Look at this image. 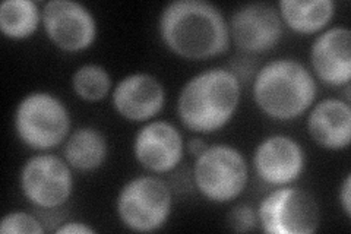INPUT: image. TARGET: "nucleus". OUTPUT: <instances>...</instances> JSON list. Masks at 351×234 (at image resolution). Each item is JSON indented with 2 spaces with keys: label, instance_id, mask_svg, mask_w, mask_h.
<instances>
[{
  "label": "nucleus",
  "instance_id": "f257e3e1",
  "mask_svg": "<svg viewBox=\"0 0 351 234\" xmlns=\"http://www.w3.org/2000/svg\"><path fill=\"white\" fill-rule=\"evenodd\" d=\"M158 31L167 49L180 58L204 60L230 47V30L221 10L204 0H174L162 9Z\"/></svg>",
  "mask_w": 351,
  "mask_h": 234
},
{
  "label": "nucleus",
  "instance_id": "2eb2a0df",
  "mask_svg": "<svg viewBox=\"0 0 351 234\" xmlns=\"http://www.w3.org/2000/svg\"><path fill=\"white\" fill-rule=\"evenodd\" d=\"M307 132L325 150H344L351 141V108L344 100L326 98L307 117Z\"/></svg>",
  "mask_w": 351,
  "mask_h": 234
},
{
  "label": "nucleus",
  "instance_id": "dca6fc26",
  "mask_svg": "<svg viewBox=\"0 0 351 234\" xmlns=\"http://www.w3.org/2000/svg\"><path fill=\"white\" fill-rule=\"evenodd\" d=\"M108 154V143L103 133L95 128H80L68 137L63 148L64 161L71 169L93 172L100 169Z\"/></svg>",
  "mask_w": 351,
  "mask_h": 234
},
{
  "label": "nucleus",
  "instance_id": "0eeeda50",
  "mask_svg": "<svg viewBox=\"0 0 351 234\" xmlns=\"http://www.w3.org/2000/svg\"><path fill=\"white\" fill-rule=\"evenodd\" d=\"M258 222L269 234H312L319 229L321 209L303 189L280 187L262 199Z\"/></svg>",
  "mask_w": 351,
  "mask_h": 234
},
{
  "label": "nucleus",
  "instance_id": "9b49d317",
  "mask_svg": "<svg viewBox=\"0 0 351 234\" xmlns=\"http://www.w3.org/2000/svg\"><path fill=\"white\" fill-rule=\"evenodd\" d=\"M302 145L287 135H271L261 141L254 154V167L259 179L272 186H285L298 180L304 170Z\"/></svg>",
  "mask_w": 351,
  "mask_h": 234
},
{
  "label": "nucleus",
  "instance_id": "ddd939ff",
  "mask_svg": "<svg viewBox=\"0 0 351 234\" xmlns=\"http://www.w3.org/2000/svg\"><path fill=\"white\" fill-rule=\"evenodd\" d=\"M117 113L130 121H147L157 116L166 103V91L156 76L132 73L120 80L112 95Z\"/></svg>",
  "mask_w": 351,
  "mask_h": 234
},
{
  "label": "nucleus",
  "instance_id": "9d476101",
  "mask_svg": "<svg viewBox=\"0 0 351 234\" xmlns=\"http://www.w3.org/2000/svg\"><path fill=\"white\" fill-rule=\"evenodd\" d=\"M230 37L245 51L262 53L272 49L282 37V19L278 10L268 3L240 6L230 21Z\"/></svg>",
  "mask_w": 351,
  "mask_h": 234
},
{
  "label": "nucleus",
  "instance_id": "7ed1b4c3",
  "mask_svg": "<svg viewBox=\"0 0 351 234\" xmlns=\"http://www.w3.org/2000/svg\"><path fill=\"white\" fill-rule=\"evenodd\" d=\"M317 93L313 75L295 59H277L259 69L252 94L268 117L280 121L298 119L312 106Z\"/></svg>",
  "mask_w": 351,
  "mask_h": 234
},
{
  "label": "nucleus",
  "instance_id": "423d86ee",
  "mask_svg": "<svg viewBox=\"0 0 351 234\" xmlns=\"http://www.w3.org/2000/svg\"><path fill=\"white\" fill-rule=\"evenodd\" d=\"M173 196L164 180L141 176L129 180L117 196V215L123 226L139 233L157 231L171 214Z\"/></svg>",
  "mask_w": 351,
  "mask_h": 234
},
{
  "label": "nucleus",
  "instance_id": "a211bd4d",
  "mask_svg": "<svg viewBox=\"0 0 351 234\" xmlns=\"http://www.w3.org/2000/svg\"><path fill=\"white\" fill-rule=\"evenodd\" d=\"M41 12L32 0H5L0 5V30L12 40L31 37L38 28Z\"/></svg>",
  "mask_w": 351,
  "mask_h": 234
},
{
  "label": "nucleus",
  "instance_id": "f03ea898",
  "mask_svg": "<svg viewBox=\"0 0 351 234\" xmlns=\"http://www.w3.org/2000/svg\"><path fill=\"white\" fill-rule=\"evenodd\" d=\"M241 94L239 76L224 68L192 76L178 98V115L184 128L213 133L224 128L236 113Z\"/></svg>",
  "mask_w": 351,
  "mask_h": 234
},
{
  "label": "nucleus",
  "instance_id": "6e6552de",
  "mask_svg": "<svg viewBox=\"0 0 351 234\" xmlns=\"http://www.w3.org/2000/svg\"><path fill=\"white\" fill-rule=\"evenodd\" d=\"M21 191L32 205L43 209L59 208L73 191L71 165L53 154H37L21 170Z\"/></svg>",
  "mask_w": 351,
  "mask_h": 234
},
{
  "label": "nucleus",
  "instance_id": "4468645a",
  "mask_svg": "<svg viewBox=\"0 0 351 234\" xmlns=\"http://www.w3.org/2000/svg\"><path fill=\"white\" fill-rule=\"evenodd\" d=\"M311 63L322 82L332 86L350 84L351 31L334 27L317 36L311 49Z\"/></svg>",
  "mask_w": 351,
  "mask_h": 234
},
{
  "label": "nucleus",
  "instance_id": "4be33fe9",
  "mask_svg": "<svg viewBox=\"0 0 351 234\" xmlns=\"http://www.w3.org/2000/svg\"><path fill=\"white\" fill-rule=\"evenodd\" d=\"M54 233H58V234H93V233H95V229L86 226L85 222H81V221H69V222H63L60 227L54 230Z\"/></svg>",
  "mask_w": 351,
  "mask_h": 234
},
{
  "label": "nucleus",
  "instance_id": "f3484780",
  "mask_svg": "<svg viewBox=\"0 0 351 234\" xmlns=\"http://www.w3.org/2000/svg\"><path fill=\"white\" fill-rule=\"evenodd\" d=\"M278 8L282 22L300 34L321 31L335 14L332 0H281Z\"/></svg>",
  "mask_w": 351,
  "mask_h": 234
},
{
  "label": "nucleus",
  "instance_id": "20e7f679",
  "mask_svg": "<svg viewBox=\"0 0 351 234\" xmlns=\"http://www.w3.org/2000/svg\"><path fill=\"white\" fill-rule=\"evenodd\" d=\"M14 124L18 138L27 147L46 151L68 138L71 116L58 97L46 91H34L19 102Z\"/></svg>",
  "mask_w": 351,
  "mask_h": 234
},
{
  "label": "nucleus",
  "instance_id": "1a4fd4ad",
  "mask_svg": "<svg viewBox=\"0 0 351 234\" xmlns=\"http://www.w3.org/2000/svg\"><path fill=\"white\" fill-rule=\"evenodd\" d=\"M41 21L51 43L63 51L86 50L97 37L91 10L75 0H50L43 8Z\"/></svg>",
  "mask_w": 351,
  "mask_h": 234
},
{
  "label": "nucleus",
  "instance_id": "6ab92c4d",
  "mask_svg": "<svg viewBox=\"0 0 351 234\" xmlns=\"http://www.w3.org/2000/svg\"><path fill=\"white\" fill-rule=\"evenodd\" d=\"M72 88L85 102H100L112 88V76L100 65H82L72 76Z\"/></svg>",
  "mask_w": 351,
  "mask_h": 234
},
{
  "label": "nucleus",
  "instance_id": "39448f33",
  "mask_svg": "<svg viewBox=\"0 0 351 234\" xmlns=\"http://www.w3.org/2000/svg\"><path fill=\"white\" fill-rule=\"evenodd\" d=\"M247 179L243 154L230 145H208L195 160L193 182L197 191L211 202H232L245 191Z\"/></svg>",
  "mask_w": 351,
  "mask_h": 234
},
{
  "label": "nucleus",
  "instance_id": "b1692460",
  "mask_svg": "<svg viewBox=\"0 0 351 234\" xmlns=\"http://www.w3.org/2000/svg\"><path fill=\"white\" fill-rule=\"evenodd\" d=\"M206 148H208V143L204 139H201V138H193V139H191L188 142V151H189L191 155H193L195 159L199 154H202Z\"/></svg>",
  "mask_w": 351,
  "mask_h": 234
},
{
  "label": "nucleus",
  "instance_id": "412c9836",
  "mask_svg": "<svg viewBox=\"0 0 351 234\" xmlns=\"http://www.w3.org/2000/svg\"><path fill=\"white\" fill-rule=\"evenodd\" d=\"M228 226L232 230L239 231V233H246L255 230L258 222V213L250 208L249 205H237L236 208L232 209V213L228 214L227 218Z\"/></svg>",
  "mask_w": 351,
  "mask_h": 234
},
{
  "label": "nucleus",
  "instance_id": "f8f14e48",
  "mask_svg": "<svg viewBox=\"0 0 351 234\" xmlns=\"http://www.w3.org/2000/svg\"><path fill=\"white\" fill-rule=\"evenodd\" d=\"M184 142L174 125L164 120H154L136 133L134 154L144 169L154 173H167L183 159Z\"/></svg>",
  "mask_w": 351,
  "mask_h": 234
},
{
  "label": "nucleus",
  "instance_id": "aec40b11",
  "mask_svg": "<svg viewBox=\"0 0 351 234\" xmlns=\"http://www.w3.org/2000/svg\"><path fill=\"white\" fill-rule=\"evenodd\" d=\"M0 233L2 234H41L44 229L41 222L31 214L15 211L6 214L0 221Z\"/></svg>",
  "mask_w": 351,
  "mask_h": 234
},
{
  "label": "nucleus",
  "instance_id": "5701e85b",
  "mask_svg": "<svg viewBox=\"0 0 351 234\" xmlns=\"http://www.w3.org/2000/svg\"><path fill=\"white\" fill-rule=\"evenodd\" d=\"M339 200H341V207L347 218L351 217V176L348 174L341 186V192H339Z\"/></svg>",
  "mask_w": 351,
  "mask_h": 234
}]
</instances>
